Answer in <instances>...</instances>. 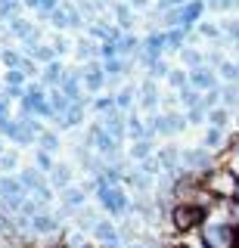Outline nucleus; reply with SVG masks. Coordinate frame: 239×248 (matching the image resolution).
Wrapping results in <instances>:
<instances>
[{
    "label": "nucleus",
    "instance_id": "obj_1",
    "mask_svg": "<svg viewBox=\"0 0 239 248\" xmlns=\"http://www.w3.org/2000/svg\"><path fill=\"white\" fill-rule=\"evenodd\" d=\"M171 220H174V227L177 230H183V232H190V230H196L199 223L205 220V208L202 205H177L174 208V214H171Z\"/></svg>",
    "mask_w": 239,
    "mask_h": 248
},
{
    "label": "nucleus",
    "instance_id": "obj_2",
    "mask_svg": "<svg viewBox=\"0 0 239 248\" xmlns=\"http://www.w3.org/2000/svg\"><path fill=\"white\" fill-rule=\"evenodd\" d=\"M99 202H103V208H106L109 214H125V208H127L125 192H121L115 183H109V180L99 183Z\"/></svg>",
    "mask_w": 239,
    "mask_h": 248
},
{
    "label": "nucleus",
    "instance_id": "obj_3",
    "mask_svg": "<svg viewBox=\"0 0 239 248\" xmlns=\"http://www.w3.org/2000/svg\"><path fill=\"white\" fill-rule=\"evenodd\" d=\"M94 236H96L103 245L118 248V227H115V223H109V220H99V223H96V230H94Z\"/></svg>",
    "mask_w": 239,
    "mask_h": 248
},
{
    "label": "nucleus",
    "instance_id": "obj_4",
    "mask_svg": "<svg viewBox=\"0 0 239 248\" xmlns=\"http://www.w3.org/2000/svg\"><path fill=\"white\" fill-rule=\"evenodd\" d=\"M192 84H196L199 90H214V75L208 72V68H202V65H199L196 72H192Z\"/></svg>",
    "mask_w": 239,
    "mask_h": 248
},
{
    "label": "nucleus",
    "instance_id": "obj_5",
    "mask_svg": "<svg viewBox=\"0 0 239 248\" xmlns=\"http://www.w3.org/2000/svg\"><path fill=\"white\" fill-rule=\"evenodd\" d=\"M183 165L187 168H208V152H202V149L183 152Z\"/></svg>",
    "mask_w": 239,
    "mask_h": 248
},
{
    "label": "nucleus",
    "instance_id": "obj_6",
    "mask_svg": "<svg viewBox=\"0 0 239 248\" xmlns=\"http://www.w3.org/2000/svg\"><path fill=\"white\" fill-rule=\"evenodd\" d=\"M19 180H22V186H25V189H44V180H41V174H37V170L34 168H28V170H22V177H19Z\"/></svg>",
    "mask_w": 239,
    "mask_h": 248
},
{
    "label": "nucleus",
    "instance_id": "obj_7",
    "mask_svg": "<svg viewBox=\"0 0 239 248\" xmlns=\"http://www.w3.org/2000/svg\"><path fill=\"white\" fill-rule=\"evenodd\" d=\"M32 230L34 232H53L56 230V220H53V217H47V214H37V217H32Z\"/></svg>",
    "mask_w": 239,
    "mask_h": 248
},
{
    "label": "nucleus",
    "instance_id": "obj_8",
    "mask_svg": "<svg viewBox=\"0 0 239 248\" xmlns=\"http://www.w3.org/2000/svg\"><path fill=\"white\" fill-rule=\"evenodd\" d=\"M68 180H72V170H68L65 165H56V168H53V186H59V189H63V186H68Z\"/></svg>",
    "mask_w": 239,
    "mask_h": 248
},
{
    "label": "nucleus",
    "instance_id": "obj_9",
    "mask_svg": "<svg viewBox=\"0 0 239 248\" xmlns=\"http://www.w3.org/2000/svg\"><path fill=\"white\" fill-rule=\"evenodd\" d=\"M65 205H68V208L84 205V192H81V189H68V192H65Z\"/></svg>",
    "mask_w": 239,
    "mask_h": 248
},
{
    "label": "nucleus",
    "instance_id": "obj_10",
    "mask_svg": "<svg viewBox=\"0 0 239 248\" xmlns=\"http://www.w3.org/2000/svg\"><path fill=\"white\" fill-rule=\"evenodd\" d=\"M87 87H90V90H99V87H103V72L90 68V72H87Z\"/></svg>",
    "mask_w": 239,
    "mask_h": 248
},
{
    "label": "nucleus",
    "instance_id": "obj_11",
    "mask_svg": "<svg viewBox=\"0 0 239 248\" xmlns=\"http://www.w3.org/2000/svg\"><path fill=\"white\" fill-rule=\"evenodd\" d=\"M63 90H65V96H78V78L68 75L65 81H63Z\"/></svg>",
    "mask_w": 239,
    "mask_h": 248
},
{
    "label": "nucleus",
    "instance_id": "obj_12",
    "mask_svg": "<svg viewBox=\"0 0 239 248\" xmlns=\"http://www.w3.org/2000/svg\"><path fill=\"white\" fill-rule=\"evenodd\" d=\"M143 106H156V84H143Z\"/></svg>",
    "mask_w": 239,
    "mask_h": 248
},
{
    "label": "nucleus",
    "instance_id": "obj_13",
    "mask_svg": "<svg viewBox=\"0 0 239 248\" xmlns=\"http://www.w3.org/2000/svg\"><path fill=\"white\" fill-rule=\"evenodd\" d=\"M159 161H161V168H174V161H177V149H165L159 155Z\"/></svg>",
    "mask_w": 239,
    "mask_h": 248
},
{
    "label": "nucleus",
    "instance_id": "obj_14",
    "mask_svg": "<svg viewBox=\"0 0 239 248\" xmlns=\"http://www.w3.org/2000/svg\"><path fill=\"white\" fill-rule=\"evenodd\" d=\"M130 186H134V189H149V177H146V174H134V177H130Z\"/></svg>",
    "mask_w": 239,
    "mask_h": 248
},
{
    "label": "nucleus",
    "instance_id": "obj_15",
    "mask_svg": "<svg viewBox=\"0 0 239 248\" xmlns=\"http://www.w3.org/2000/svg\"><path fill=\"white\" fill-rule=\"evenodd\" d=\"M168 81H171L174 84V87H187V75H183V72H168Z\"/></svg>",
    "mask_w": 239,
    "mask_h": 248
},
{
    "label": "nucleus",
    "instance_id": "obj_16",
    "mask_svg": "<svg viewBox=\"0 0 239 248\" xmlns=\"http://www.w3.org/2000/svg\"><path fill=\"white\" fill-rule=\"evenodd\" d=\"M130 155H134V158H146V155H149V143H146V140H140V143L130 149Z\"/></svg>",
    "mask_w": 239,
    "mask_h": 248
},
{
    "label": "nucleus",
    "instance_id": "obj_17",
    "mask_svg": "<svg viewBox=\"0 0 239 248\" xmlns=\"http://www.w3.org/2000/svg\"><path fill=\"white\" fill-rule=\"evenodd\" d=\"M180 56H183V62H187V65H196V68H199V62H202V56H199L196 50H183Z\"/></svg>",
    "mask_w": 239,
    "mask_h": 248
},
{
    "label": "nucleus",
    "instance_id": "obj_18",
    "mask_svg": "<svg viewBox=\"0 0 239 248\" xmlns=\"http://www.w3.org/2000/svg\"><path fill=\"white\" fill-rule=\"evenodd\" d=\"M208 121H211V124H214V127H221V124H223V121H227V112H223V108H214V112H211V115H208Z\"/></svg>",
    "mask_w": 239,
    "mask_h": 248
},
{
    "label": "nucleus",
    "instance_id": "obj_19",
    "mask_svg": "<svg viewBox=\"0 0 239 248\" xmlns=\"http://www.w3.org/2000/svg\"><path fill=\"white\" fill-rule=\"evenodd\" d=\"M218 143H221V130H218V127H211V130L205 134V146H218Z\"/></svg>",
    "mask_w": 239,
    "mask_h": 248
},
{
    "label": "nucleus",
    "instance_id": "obj_20",
    "mask_svg": "<svg viewBox=\"0 0 239 248\" xmlns=\"http://www.w3.org/2000/svg\"><path fill=\"white\" fill-rule=\"evenodd\" d=\"M0 168L13 170V168H16V155H0Z\"/></svg>",
    "mask_w": 239,
    "mask_h": 248
},
{
    "label": "nucleus",
    "instance_id": "obj_21",
    "mask_svg": "<svg viewBox=\"0 0 239 248\" xmlns=\"http://www.w3.org/2000/svg\"><path fill=\"white\" fill-rule=\"evenodd\" d=\"M41 143H44V152H50V149H56V143H59V140L47 134V137H44V140H41Z\"/></svg>",
    "mask_w": 239,
    "mask_h": 248
},
{
    "label": "nucleus",
    "instance_id": "obj_22",
    "mask_svg": "<svg viewBox=\"0 0 239 248\" xmlns=\"http://www.w3.org/2000/svg\"><path fill=\"white\" fill-rule=\"evenodd\" d=\"M37 165H41V168H53V161H50V152H37Z\"/></svg>",
    "mask_w": 239,
    "mask_h": 248
},
{
    "label": "nucleus",
    "instance_id": "obj_23",
    "mask_svg": "<svg viewBox=\"0 0 239 248\" xmlns=\"http://www.w3.org/2000/svg\"><path fill=\"white\" fill-rule=\"evenodd\" d=\"M223 78H230V81H236V78H239V68H236V65H223Z\"/></svg>",
    "mask_w": 239,
    "mask_h": 248
},
{
    "label": "nucleus",
    "instance_id": "obj_24",
    "mask_svg": "<svg viewBox=\"0 0 239 248\" xmlns=\"http://www.w3.org/2000/svg\"><path fill=\"white\" fill-rule=\"evenodd\" d=\"M59 72H63L59 65H50V68H47V81H56V78H59Z\"/></svg>",
    "mask_w": 239,
    "mask_h": 248
},
{
    "label": "nucleus",
    "instance_id": "obj_25",
    "mask_svg": "<svg viewBox=\"0 0 239 248\" xmlns=\"http://www.w3.org/2000/svg\"><path fill=\"white\" fill-rule=\"evenodd\" d=\"M3 62H6V65H19V56H16V53H3Z\"/></svg>",
    "mask_w": 239,
    "mask_h": 248
},
{
    "label": "nucleus",
    "instance_id": "obj_26",
    "mask_svg": "<svg viewBox=\"0 0 239 248\" xmlns=\"http://www.w3.org/2000/svg\"><path fill=\"white\" fill-rule=\"evenodd\" d=\"M118 106H121V108H125V106H130V90H125V93L118 96Z\"/></svg>",
    "mask_w": 239,
    "mask_h": 248
},
{
    "label": "nucleus",
    "instance_id": "obj_27",
    "mask_svg": "<svg viewBox=\"0 0 239 248\" xmlns=\"http://www.w3.org/2000/svg\"><path fill=\"white\" fill-rule=\"evenodd\" d=\"M202 34L205 37H214V34H218V28H214V25H202Z\"/></svg>",
    "mask_w": 239,
    "mask_h": 248
},
{
    "label": "nucleus",
    "instance_id": "obj_28",
    "mask_svg": "<svg viewBox=\"0 0 239 248\" xmlns=\"http://www.w3.org/2000/svg\"><path fill=\"white\" fill-rule=\"evenodd\" d=\"M125 248H143V245H140V242H127Z\"/></svg>",
    "mask_w": 239,
    "mask_h": 248
},
{
    "label": "nucleus",
    "instance_id": "obj_29",
    "mask_svg": "<svg viewBox=\"0 0 239 248\" xmlns=\"http://www.w3.org/2000/svg\"><path fill=\"white\" fill-rule=\"evenodd\" d=\"M134 3H137V6H143V3H146V0H134Z\"/></svg>",
    "mask_w": 239,
    "mask_h": 248
},
{
    "label": "nucleus",
    "instance_id": "obj_30",
    "mask_svg": "<svg viewBox=\"0 0 239 248\" xmlns=\"http://www.w3.org/2000/svg\"><path fill=\"white\" fill-rule=\"evenodd\" d=\"M168 248H187V245H168Z\"/></svg>",
    "mask_w": 239,
    "mask_h": 248
}]
</instances>
